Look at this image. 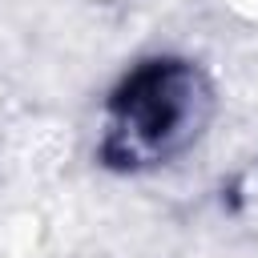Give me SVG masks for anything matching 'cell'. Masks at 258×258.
<instances>
[{"instance_id": "obj_1", "label": "cell", "mask_w": 258, "mask_h": 258, "mask_svg": "<svg viewBox=\"0 0 258 258\" xmlns=\"http://www.w3.org/2000/svg\"><path fill=\"white\" fill-rule=\"evenodd\" d=\"M206 121L210 85L198 64L181 56L141 60L109 93L101 161L113 169L165 165L202 137Z\"/></svg>"}]
</instances>
